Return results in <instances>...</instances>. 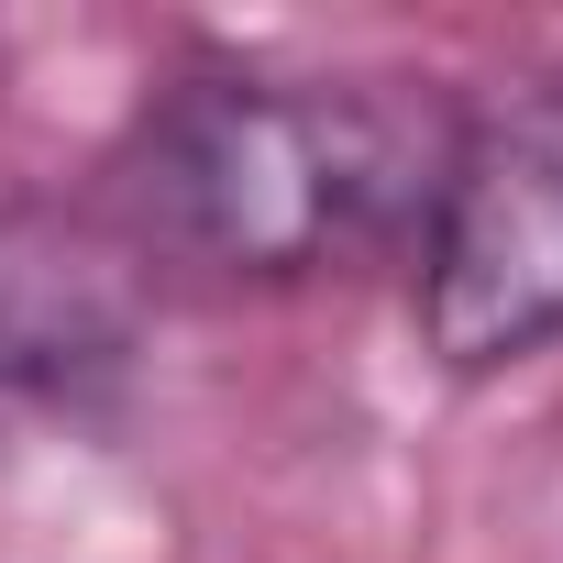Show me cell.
<instances>
[{
	"label": "cell",
	"mask_w": 563,
	"mask_h": 563,
	"mask_svg": "<svg viewBox=\"0 0 563 563\" xmlns=\"http://www.w3.org/2000/svg\"><path fill=\"white\" fill-rule=\"evenodd\" d=\"M409 78H254L210 67L133 133L144 221L221 276H321L387 221H420L453 111H409Z\"/></svg>",
	"instance_id": "1"
},
{
	"label": "cell",
	"mask_w": 563,
	"mask_h": 563,
	"mask_svg": "<svg viewBox=\"0 0 563 563\" xmlns=\"http://www.w3.org/2000/svg\"><path fill=\"white\" fill-rule=\"evenodd\" d=\"M409 310L442 376H508L563 343V78L453 111L420 199Z\"/></svg>",
	"instance_id": "2"
},
{
	"label": "cell",
	"mask_w": 563,
	"mask_h": 563,
	"mask_svg": "<svg viewBox=\"0 0 563 563\" xmlns=\"http://www.w3.org/2000/svg\"><path fill=\"white\" fill-rule=\"evenodd\" d=\"M122 343V288L78 232L0 210V376H67Z\"/></svg>",
	"instance_id": "3"
}]
</instances>
